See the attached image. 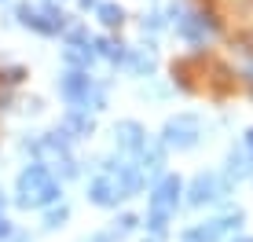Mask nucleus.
<instances>
[{
  "label": "nucleus",
  "mask_w": 253,
  "mask_h": 242,
  "mask_svg": "<svg viewBox=\"0 0 253 242\" xmlns=\"http://www.w3.org/2000/svg\"><path fill=\"white\" fill-rule=\"evenodd\" d=\"M19 195H22L26 205H44L48 198L55 195V187H51V180H48L41 169H30V172L19 180Z\"/></svg>",
  "instance_id": "f257e3e1"
},
{
  "label": "nucleus",
  "mask_w": 253,
  "mask_h": 242,
  "mask_svg": "<svg viewBox=\"0 0 253 242\" xmlns=\"http://www.w3.org/2000/svg\"><path fill=\"white\" fill-rule=\"evenodd\" d=\"M4 231H7V228H4V220H0V235H4Z\"/></svg>",
  "instance_id": "f03ea898"
}]
</instances>
